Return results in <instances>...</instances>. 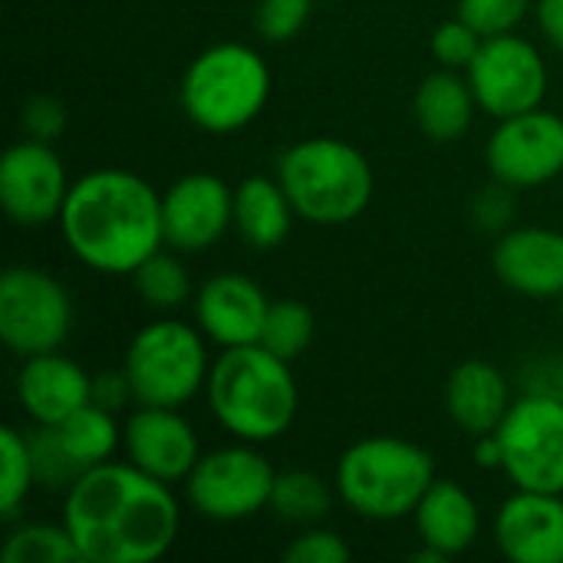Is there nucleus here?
Masks as SVG:
<instances>
[{
  "mask_svg": "<svg viewBox=\"0 0 563 563\" xmlns=\"http://www.w3.org/2000/svg\"><path fill=\"white\" fill-rule=\"evenodd\" d=\"M63 525L82 563H152L175 548L181 505L175 485L109 459L63 492Z\"/></svg>",
  "mask_w": 563,
  "mask_h": 563,
  "instance_id": "f257e3e1",
  "label": "nucleus"
},
{
  "mask_svg": "<svg viewBox=\"0 0 563 563\" xmlns=\"http://www.w3.org/2000/svg\"><path fill=\"white\" fill-rule=\"evenodd\" d=\"M56 224L69 254L109 277H132L145 257L165 247L162 195L129 168L79 175Z\"/></svg>",
  "mask_w": 563,
  "mask_h": 563,
  "instance_id": "f03ea898",
  "label": "nucleus"
},
{
  "mask_svg": "<svg viewBox=\"0 0 563 563\" xmlns=\"http://www.w3.org/2000/svg\"><path fill=\"white\" fill-rule=\"evenodd\" d=\"M214 422L238 442L267 445L284 439L300 412L294 363L271 353L264 343L221 350L205 386Z\"/></svg>",
  "mask_w": 563,
  "mask_h": 563,
  "instance_id": "7ed1b4c3",
  "label": "nucleus"
},
{
  "mask_svg": "<svg viewBox=\"0 0 563 563\" xmlns=\"http://www.w3.org/2000/svg\"><path fill=\"white\" fill-rule=\"evenodd\" d=\"M277 181L297 218L317 228L356 221L376 191V172L363 148L336 135H310L284 148L277 158Z\"/></svg>",
  "mask_w": 563,
  "mask_h": 563,
  "instance_id": "20e7f679",
  "label": "nucleus"
},
{
  "mask_svg": "<svg viewBox=\"0 0 563 563\" xmlns=\"http://www.w3.org/2000/svg\"><path fill=\"white\" fill-rule=\"evenodd\" d=\"M435 459L419 442L369 435L353 442L333 472L336 498L366 521H406L435 482Z\"/></svg>",
  "mask_w": 563,
  "mask_h": 563,
  "instance_id": "39448f33",
  "label": "nucleus"
},
{
  "mask_svg": "<svg viewBox=\"0 0 563 563\" xmlns=\"http://www.w3.org/2000/svg\"><path fill=\"white\" fill-rule=\"evenodd\" d=\"M271 66L247 43H214L181 73L178 99L188 122L208 135H234L257 122L271 102Z\"/></svg>",
  "mask_w": 563,
  "mask_h": 563,
  "instance_id": "423d86ee",
  "label": "nucleus"
},
{
  "mask_svg": "<svg viewBox=\"0 0 563 563\" xmlns=\"http://www.w3.org/2000/svg\"><path fill=\"white\" fill-rule=\"evenodd\" d=\"M208 336L198 323L178 317H158L145 323L125 346L122 369L132 386L135 406L185 409L205 393L211 373Z\"/></svg>",
  "mask_w": 563,
  "mask_h": 563,
  "instance_id": "0eeeda50",
  "label": "nucleus"
},
{
  "mask_svg": "<svg viewBox=\"0 0 563 563\" xmlns=\"http://www.w3.org/2000/svg\"><path fill=\"white\" fill-rule=\"evenodd\" d=\"M277 468L251 442H231L211 452H201L198 465L185 478L188 508L214 525L251 521L261 511H271Z\"/></svg>",
  "mask_w": 563,
  "mask_h": 563,
  "instance_id": "6e6552de",
  "label": "nucleus"
},
{
  "mask_svg": "<svg viewBox=\"0 0 563 563\" xmlns=\"http://www.w3.org/2000/svg\"><path fill=\"white\" fill-rule=\"evenodd\" d=\"M73 333V297L43 267L13 264L0 277V340L26 360L63 350Z\"/></svg>",
  "mask_w": 563,
  "mask_h": 563,
  "instance_id": "1a4fd4ad",
  "label": "nucleus"
},
{
  "mask_svg": "<svg viewBox=\"0 0 563 563\" xmlns=\"http://www.w3.org/2000/svg\"><path fill=\"white\" fill-rule=\"evenodd\" d=\"M501 472L521 492L563 495V396L531 393L515 399L498 426Z\"/></svg>",
  "mask_w": 563,
  "mask_h": 563,
  "instance_id": "9d476101",
  "label": "nucleus"
},
{
  "mask_svg": "<svg viewBox=\"0 0 563 563\" xmlns=\"http://www.w3.org/2000/svg\"><path fill=\"white\" fill-rule=\"evenodd\" d=\"M465 76L472 82L478 109L495 122L538 109L551 82L544 53L518 30L485 36Z\"/></svg>",
  "mask_w": 563,
  "mask_h": 563,
  "instance_id": "9b49d317",
  "label": "nucleus"
},
{
  "mask_svg": "<svg viewBox=\"0 0 563 563\" xmlns=\"http://www.w3.org/2000/svg\"><path fill=\"white\" fill-rule=\"evenodd\" d=\"M485 162L495 181L511 191L541 188L563 175V115L531 109L498 119L485 145Z\"/></svg>",
  "mask_w": 563,
  "mask_h": 563,
  "instance_id": "f8f14e48",
  "label": "nucleus"
},
{
  "mask_svg": "<svg viewBox=\"0 0 563 563\" xmlns=\"http://www.w3.org/2000/svg\"><path fill=\"white\" fill-rule=\"evenodd\" d=\"M73 181L49 142L20 139L0 158V205L16 228L56 224Z\"/></svg>",
  "mask_w": 563,
  "mask_h": 563,
  "instance_id": "ddd939ff",
  "label": "nucleus"
},
{
  "mask_svg": "<svg viewBox=\"0 0 563 563\" xmlns=\"http://www.w3.org/2000/svg\"><path fill=\"white\" fill-rule=\"evenodd\" d=\"M165 247L201 254L234 228V188L211 172H188L162 191Z\"/></svg>",
  "mask_w": 563,
  "mask_h": 563,
  "instance_id": "4468645a",
  "label": "nucleus"
},
{
  "mask_svg": "<svg viewBox=\"0 0 563 563\" xmlns=\"http://www.w3.org/2000/svg\"><path fill=\"white\" fill-rule=\"evenodd\" d=\"M122 452L145 475L168 485H185L201 459V439L181 409L135 406L122 419Z\"/></svg>",
  "mask_w": 563,
  "mask_h": 563,
  "instance_id": "2eb2a0df",
  "label": "nucleus"
},
{
  "mask_svg": "<svg viewBox=\"0 0 563 563\" xmlns=\"http://www.w3.org/2000/svg\"><path fill=\"white\" fill-rule=\"evenodd\" d=\"M191 310L208 343H214L218 350H231L261 343L271 297L254 277L238 271H218L198 287Z\"/></svg>",
  "mask_w": 563,
  "mask_h": 563,
  "instance_id": "dca6fc26",
  "label": "nucleus"
},
{
  "mask_svg": "<svg viewBox=\"0 0 563 563\" xmlns=\"http://www.w3.org/2000/svg\"><path fill=\"white\" fill-rule=\"evenodd\" d=\"M492 538L511 563H563V495L515 488L495 511Z\"/></svg>",
  "mask_w": 563,
  "mask_h": 563,
  "instance_id": "f3484780",
  "label": "nucleus"
},
{
  "mask_svg": "<svg viewBox=\"0 0 563 563\" xmlns=\"http://www.w3.org/2000/svg\"><path fill=\"white\" fill-rule=\"evenodd\" d=\"M495 277L531 300H554L563 294V231L521 224L498 234L492 247Z\"/></svg>",
  "mask_w": 563,
  "mask_h": 563,
  "instance_id": "a211bd4d",
  "label": "nucleus"
},
{
  "mask_svg": "<svg viewBox=\"0 0 563 563\" xmlns=\"http://www.w3.org/2000/svg\"><path fill=\"white\" fill-rule=\"evenodd\" d=\"M16 402L33 426H59L92 402V373L59 350L26 356L13 379Z\"/></svg>",
  "mask_w": 563,
  "mask_h": 563,
  "instance_id": "6ab92c4d",
  "label": "nucleus"
},
{
  "mask_svg": "<svg viewBox=\"0 0 563 563\" xmlns=\"http://www.w3.org/2000/svg\"><path fill=\"white\" fill-rule=\"evenodd\" d=\"M511 406V386L505 373L488 360L459 363L445 383V412L472 439L498 432Z\"/></svg>",
  "mask_w": 563,
  "mask_h": 563,
  "instance_id": "aec40b11",
  "label": "nucleus"
},
{
  "mask_svg": "<svg viewBox=\"0 0 563 563\" xmlns=\"http://www.w3.org/2000/svg\"><path fill=\"white\" fill-rule=\"evenodd\" d=\"M419 544L439 551L445 561L465 554L482 531V511L475 495L455 478H435L412 515Z\"/></svg>",
  "mask_w": 563,
  "mask_h": 563,
  "instance_id": "412c9836",
  "label": "nucleus"
},
{
  "mask_svg": "<svg viewBox=\"0 0 563 563\" xmlns=\"http://www.w3.org/2000/svg\"><path fill=\"white\" fill-rule=\"evenodd\" d=\"M475 112H478V99L472 92L468 76H462L459 69L439 66L416 86L412 96L416 125L422 129L426 139L439 145H452L465 139L475 122Z\"/></svg>",
  "mask_w": 563,
  "mask_h": 563,
  "instance_id": "4be33fe9",
  "label": "nucleus"
},
{
  "mask_svg": "<svg viewBox=\"0 0 563 563\" xmlns=\"http://www.w3.org/2000/svg\"><path fill=\"white\" fill-rule=\"evenodd\" d=\"M297 221L284 185L267 175H247L234 188V231L251 251H277Z\"/></svg>",
  "mask_w": 563,
  "mask_h": 563,
  "instance_id": "5701e85b",
  "label": "nucleus"
},
{
  "mask_svg": "<svg viewBox=\"0 0 563 563\" xmlns=\"http://www.w3.org/2000/svg\"><path fill=\"white\" fill-rule=\"evenodd\" d=\"M53 429H56L63 449L69 452V459L79 465V472L109 462L122 449V422L115 419V412H109L96 402H86L66 422H59Z\"/></svg>",
  "mask_w": 563,
  "mask_h": 563,
  "instance_id": "b1692460",
  "label": "nucleus"
},
{
  "mask_svg": "<svg viewBox=\"0 0 563 563\" xmlns=\"http://www.w3.org/2000/svg\"><path fill=\"white\" fill-rule=\"evenodd\" d=\"M333 498H336V485H330L317 472L287 468V472H277L271 511L284 525L310 528V525H320L333 511Z\"/></svg>",
  "mask_w": 563,
  "mask_h": 563,
  "instance_id": "393cba45",
  "label": "nucleus"
},
{
  "mask_svg": "<svg viewBox=\"0 0 563 563\" xmlns=\"http://www.w3.org/2000/svg\"><path fill=\"white\" fill-rule=\"evenodd\" d=\"M132 287L139 294V300L155 310V313H175L178 307H185L191 297V274L181 261V251L175 247H158L152 257H145L135 271H132Z\"/></svg>",
  "mask_w": 563,
  "mask_h": 563,
  "instance_id": "a878e982",
  "label": "nucleus"
},
{
  "mask_svg": "<svg viewBox=\"0 0 563 563\" xmlns=\"http://www.w3.org/2000/svg\"><path fill=\"white\" fill-rule=\"evenodd\" d=\"M317 340V313L310 303L284 297V300H271L267 320H264V333L261 343L277 353L287 363H297Z\"/></svg>",
  "mask_w": 563,
  "mask_h": 563,
  "instance_id": "bb28decb",
  "label": "nucleus"
},
{
  "mask_svg": "<svg viewBox=\"0 0 563 563\" xmlns=\"http://www.w3.org/2000/svg\"><path fill=\"white\" fill-rule=\"evenodd\" d=\"M3 563H69L82 561L73 534L66 525H43V521H26L16 525L0 551Z\"/></svg>",
  "mask_w": 563,
  "mask_h": 563,
  "instance_id": "cd10ccee",
  "label": "nucleus"
},
{
  "mask_svg": "<svg viewBox=\"0 0 563 563\" xmlns=\"http://www.w3.org/2000/svg\"><path fill=\"white\" fill-rule=\"evenodd\" d=\"M0 455H3V482H0V518L13 521L26 505L30 492L36 488V468L26 432L7 426L0 432Z\"/></svg>",
  "mask_w": 563,
  "mask_h": 563,
  "instance_id": "c85d7f7f",
  "label": "nucleus"
},
{
  "mask_svg": "<svg viewBox=\"0 0 563 563\" xmlns=\"http://www.w3.org/2000/svg\"><path fill=\"white\" fill-rule=\"evenodd\" d=\"M26 439H30V452H33L36 485L66 492L82 475L79 465L63 449V442H59V435H56L53 426H33V432H26Z\"/></svg>",
  "mask_w": 563,
  "mask_h": 563,
  "instance_id": "c756f323",
  "label": "nucleus"
},
{
  "mask_svg": "<svg viewBox=\"0 0 563 563\" xmlns=\"http://www.w3.org/2000/svg\"><path fill=\"white\" fill-rule=\"evenodd\" d=\"M317 0H257L254 30L264 43H290L303 33Z\"/></svg>",
  "mask_w": 563,
  "mask_h": 563,
  "instance_id": "7c9ffc66",
  "label": "nucleus"
},
{
  "mask_svg": "<svg viewBox=\"0 0 563 563\" xmlns=\"http://www.w3.org/2000/svg\"><path fill=\"white\" fill-rule=\"evenodd\" d=\"M482 43H485V36L468 20H462L455 13L452 20H442L435 26V33H432V56H435L439 66L465 73L472 66V59L478 56Z\"/></svg>",
  "mask_w": 563,
  "mask_h": 563,
  "instance_id": "2f4dec72",
  "label": "nucleus"
},
{
  "mask_svg": "<svg viewBox=\"0 0 563 563\" xmlns=\"http://www.w3.org/2000/svg\"><path fill=\"white\" fill-rule=\"evenodd\" d=\"M534 3L538 0H459V16L468 20L482 36H498L518 30Z\"/></svg>",
  "mask_w": 563,
  "mask_h": 563,
  "instance_id": "473e14b6",
  "label": "nucleus"
},
{
  "mask_svg": "<svg viewBox=\"0 0 563 563\" xmlns=\"http://www.w3.org/2000/svg\"><path fill=\"white\" fill-rule=\"evenodd\" d=\"M353 558V548L330 528L310 525L303 528L287 548H284V561L290 563H346Z\"/></svg>",
  "mask_w": 563,
  "mask_h": 563,
  "instance_id": "72a5a7b5",
  "label": "nucleus"
},
{
  "mask_svg": "<svg viewBox=\"0 0 563 563\" xmlns=\"http://www.w3.org/2000/svg\"><path fill=\"white\" fill-rule=\"evenodd\" d=\"M66 106L53 96H30L20 109V132L26 139H36V142H56L63 132H66Z\"/></svg>",
  "mask_w": 563,
  "mask_h": 563,
  "instance_id": "f704fd0d",
  "label": "nucleus"
},
{
  "mask_svg": "<svg viewBox=\"0 0 563 563\" xmlns=\"http://www.w3.org/2000/svg\"><path fill=\"white\" fill-rule=\"evenodd\" d=\"M92 402L109 409V412H122L132 399V386H129V376L125 369H102V373H92Z\"/></svg>",
  "mask_w": 563,
  "mask_h": 563,
  "instance_id": "c9c22d12",
  "label": "nucleus"
},
{
  "mask_svg": "<svg viewBox=\"0 0 563 563\" xmlns=\"http://www.w3.org/2000/svg\"><path fill=\"white\" fill-rule=\"evenodd\" d=\"M475 218L482 228L492 231H508L511 218H515V201H511V188L495 181L492 191H482V198L475 201Z\"/></svg>",
  "mask_w": 563,
  "mask_h": 563,
  "instance_id": "e433bc0d",
  "label": "nucleus"
},
{
  "mask_svg": "<svg viewBox=\"0 0 563 563\" xmlns=\"http://www.w3.org/2000/svg\"><path fill=\"white\" fill-rule=\"evenodd\" d=\"M534 20L541 36L563 53V0H538L534 3Z\"/></svg>",
  "mask_w": 563,
  "mask_h": 563,
  "instance_id": "4c0bfd02",
  "label": "nucleus"
},
{
  "mask_svg": "<svg viewBox=\"0 0 563 563\" xmlns=\"http://www.w3.org/2000/svg\"><path fill=\"white\" fill-rule=\"evenodd\" d=\"M472 459L478 468L485 472H501V442H498V432H488V435H475L472 439Z\"/></svg>",
  "mask_w": 563,
  "mask_h": 563,
  "instance_id": "58836bf2",
  "label": "nucleus"
},
{
  "mask_svg": "<svg viewBox=\"0 0 563 563\" xmlns=\"http://www.w3.org/2000/svg\"><path fill=\"white\" fill-rule=\"evenodd\" d=\"M558 389H561V396H563V360H561V369H558Z\"/></svg>",
  "mask_w": 563,
  "mask_h": 563,
  "instance_id": "ea45409f",
  "label": "nucleus"
},
{
  "mask_svg": "<svg viewBox=\"0 0 563 563\" xmlns=\"http://www.w3.org/2000/svg\"><path fill=\"white\" fill-rule=\"evenodd\" d=\"M558 300H561V313H563V294H561V297H558Z\"/></svg>",
  "mask_w": 563,
  "mask_h": 563,
  "instance_id": "a19ab883",
  "label": "nucleus"
}]
</instances>
